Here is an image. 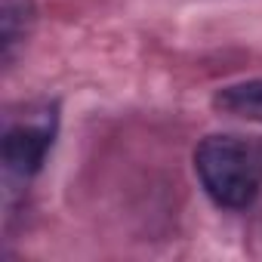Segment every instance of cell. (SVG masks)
Here are the masks:
<instances>
[{
    "label": "cell",
    "instance_id": "obj_4",
    "mask_svg": "<svg viewBox=\"0 0 262 262\" xmlns=\"http://www.w3.org/2000/svg\"><path fill=\"white\" fill-rule=\"evenodd\" d=\"M34 28V4L31 0H4V16H0V47L4 62L13 65L16 53L28 43V34Z\"/></svg>",
    "mask_w": 262,
    "mask_h": 262
},
{
    "label": "cell",
    "instance_id": "obj_1",
    "mask_svg": "<svg viewBox=\"0 0 262 262\" xmlns=\"http://www.w3.org/2000/svg\"><path fill=\"white\" fill-rule=\"evenodd\" d=\"M194 176L216 207L247 210L262 191V148L231 133H213L194 148Z\"/></svg>",
    "mask_w": 262,
    "mask_h": 262
},
{
    "label": "cell",
    "instance_id": "obj_2",
    "mask_svg": "<svg viewBox=\"0 0 262 262\" xmlns=\"http://www.w3.org/2000/svg\"><path fill=\"white\" fill-rule=\"evenodd\" d=\"M59 108L56 102H28L22 111L7 114L4 126V170L10 179H34L56 142Z\"/></svg>",
    "mask_w": 262,
    "mask_h": 262
},
{
    "label": "cell",
    "instance_id": "obj_3",
    "mask_svg": "<svg viewBox=\"0 0 262 262\" xmlns=\"http://www.w3.org/2000/svg\"><path fill=\"white\" fill-rule=\"evenodd\" d=\"M213 108L225 117L262 123V77H250V80L219 86L213 93Z\"/></svg>",
    "mask_w": 262,
    "mask_h": 262
}]
</instances>
